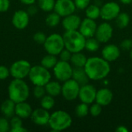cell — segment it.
Here are the masks:
<instances>
[{
    "mask_svg": "<svg viewBox=\"0 0 132 132\" xmlns=\"http://www.w3.org/2000/svg\"><path fill=\"white\" fill-rule=\"evenodd\" d=\"M120 48L123 50L130 51L132 49V39H125L120 44Z\"/></svg>",
    "mask_w": 132,
    "mask_h": 132,
    "instance_id": "f35d334b",
    "label": "cell"
},
{
    "mask_svg": "<svg viewBox=\"0 0 132 132\" xmlns=\"http://www.w3.org/2000/svg\"><path fill=\"white\" fill-rule=\"evenodd\" d=\"M76 9L73 0H56L53 10L61 17H65L74 13Z\"/></svg>",
    "mask_w": 132,
    "mask_h": 132,
    "instance_id": "7c38bea8",
    "label": "cell"
},
{
    "mask_svg": "<svg viewBox=\"0 0 132 132\" xmlns=\"http://www.w3.org/2000/svg\"><path fill=\"white\" fill-rule=\"evenodd\" d=\"M97 91V90H96L94 86L87 84L85 85L80 86L78 97L81 102L87 104H91L96 100Z\"/></svg>",
    "mask_w": 132,
    "mask_h": 132,
    "instance_id": "4fadbf2b",
    "label": "cell"
},
{
    "mask_svg": "<svg viewBox=\"0 0 132 132\" xmlns=\"http://www.w3.org/2000/svg\"><path fill=\"white\" fill-rule=\"evenodd\" d=\"M10 129L9 121L5 118H0V132L10 131Z\"/></svg>",
    "mask_w": 132,
    "mask_h": 132,
    "instance_id": "d590c367",
    "label": "cell"
},
{
    "mask_svg": "<svg viewBox=\"0 0 132 132\" xmlns=\"http://www.w3.org/2000/svg\"><path fill=\"white\" fill-rule=\"evenodd\" d=\"M29 15L26 11H15L12 18V23L17 29H24L27 27L29 22Z\"/></svg>",
    "mask_w": 132,
    "mask_h": 132,
    "instance_id": "5bb4252c",
    "label": "cell"
},
{
    "mask_svg": "<svg viewBox=\"0 0 132 132\" xmlns=\"http://www.w3.org/2000/svg\"><path fill=\"white\" fill-rule=\"evenodd\" d=\"M87 59L88 58H87L84 53L81 52H77L72 53L70 61L74 67H84Z\"/></svg>",
    "mask_w": 132,
    "mask_h": 132,
    "instance_id": "cb8c5ba5",
    "label": "cell"
},
{
    "mask_svg": "<svg viewBox=\"0 0 132 132\" xmlns=\"http://www.w3.org/2000/svg\"><path fill=\"white\" fill-rule=\"evenodd\" d=\"M80 89V85L73 78H70L63 82L61 94L64 99L71 101L78 97Z\"/></svg>",
    "mask_w": 132,
    "mask_h": 132,
    "instance_id": "9c48e42d",
    "label": "cell"
},
{
    "mask_svg": "<svg viewBox=\"0 0 132 132\" xmlns=\"http://www.w3.org/2000/svg\"><path fill=\"white\" fill-rule=\"evenodd\" d=\"M72 78L76 80L80 86L88 84L90 80V78L84 67H74L73 69Z\"/></svg>",
    "mask_w": 132,
    "mask_h": 132,
    "instance_id": "44dd1931",
    "label": "cell"
},
{
    "mask_svg": "<svg viewBox=\"0 0 132 132\" xmlns=\"http://www.w3.org/2000/svg\"><path fill=\"white\" fill-rule=\"evenodd\" d=\"M32 94L34 97L41 99L46 94L45 86H35L32 90Z\"/></svg>",
    "mask_w": 132,
    "mask_h": 132,
    "instance_id": "d6a6232c",
    "label": "cell"
},
{
    "mask_svg": "<svg viewBox=\"0 0 132 132\" xmlns=\"http://www.w3.org/2000/svg\"><path fill=\"white\" fill-rule=\"evenodd\" d=\"M97 27V25L95 22V20L86 18L83 21H81L80 26L79 27V31L87 39L94 36Z\"/></svg>",
    "mask_w": 132,
    "mask_h": 132,
    "instance_id": "9a60e30c",
    "label": "cell"
},
{
    "mask_svg": "<svg viewBox=\"0 0 132 132\" xmlns=\"http://www.w3.org/2000/svg\"><path fill=\"white\" fill-rule=\"evenodd\" d=\"M71 116L64 111H56L50 114L49 126L53 131H61L69 128L72 125Z\"/></svg>",
    "mask_w": 132,
    "mask_h": 132,
    "instance_id": "277c9868",
    "label": "cell"
},
{
    "mask_svg": "<svg viewBox=\"0 0 132 132\" xmlns=\"http://www.w3.org/2000/svg\"><path fill=\"white\" fill-rule=\"evenodd\" d=\"M38 7L44 12H51L55 7V0H38Z\"/></svg>",
    "mask_w": 132,
    "mask_h": 132,
    "instance_id": "4dcf8cb0",
    "label": "cell"
},
{
    "mask_svg": "<svg viewBox=\"0 0 132 132\" xmlns=\"http://www.w3.org/2000/svg\"><path fill=\"white\" fill-rule=\"evenodd\" d=\"M102 57L108 62H113L117 60L120 55L121 50L120 47L114 44H108L106 45L102 49Z\"/></svg>",
    "mask_w": 132,
    "mask_h": 132,
    "instance_id": "e0dca14e",
    "label": "cell"
},
{
    "mask_svg": "<svg viewBox=\"0 0 132 132\" xmlns=\"http://www.w3.org/2000/svg\"><path fill=\"white\" fill-rule=\"evenodd\" d=\"M28 77L34 86H45L51 80V74L49 70L41 64L32 67Z\"/></svg>",
    "mask_w": 132,
    "mask_h": 132,
    "instance_id": "5b68a950",
    "label": "cell"
},
{
    "mask_svg": "<svg viewBox=\"0 0 132 132\" xmlns=\"http://www.w3.org/2000/svg\"><path fill=\"white\" fill-rule=\"evenodd\" d=\"M73 67L67 61L59 60L53 67V73L55 77L61 82H64L72 78Z\"/></svg>",
    "mask_w": 132,
    "mask_h": 132,
    "instance_id": "ba28073f",
    "label": "cell"
},
{
    "mask_svg": "<svg viewBox=\"0 0 132 132\" xmlns=\"http://www.w3.org/2000/svg\"><path fill=\"white\" fill-rule=\"evenodd\" d=\"M60 18L61 16L57 14L56 12H51L50 13L45 19L46 24L50 26V27H55L57 25H59V23L60 22Z\"/></svg>",
    "mask_w": 132,
    "mask_h": 132,
    "instance_id": "f546056e",
    "label": "cell"
},
{
    "mask_svg": "<svg viewBox=\"0 0 132 132\" xmlns=\"http://www.w3.org/2000/svg\"><path fill=\"white\" fill-rule=\"evenodd\" d=\"M22 4L26 5H33L35 4L36 0H19Z\"/></svg>",
    "mask_w": 132,
    "mask_h": 132,
    "instance_id": "f6af8a7d",
    "label": "cell"
},
{
    "mask_svg": "<svg viewBox=\"0 0 132 132\" xmlns=\"http://www.w3.org/2000/svg\"><path fill=\"white\" fill-rule=\"evenodd\" d=\"M31 64L29 61L25 60H19L14 62L9 70L10 75L14 79H24L29 76L31 70Z\"/></svg>",
    "mask_w": 132,
    "mask_h": 132,
    "instance_id": "52a82bcc",
    "label": "cell"
},
{
    "mask_svg": "<svg viewBox=\"0 0 132 132\" xmlns=\"http://www.w3.org/2000/svg\"><path fill=\"white\" fill-rule=\"evenodd\" d=\"M81 19L74 13L63 17L62 20V25L66 31L78 30L81 23Z\"/></svg>",
    "mask_w": 132,
    "mask_h": 132,
    "instance_id": "ac0fdd59",
    "label": "cell"
},
{
    "mask_svg": "<svg viewBox=\"0 0 132 132\" xmlns=\"http://www.w3.org/2000/svg\"><path fill=\"white\" fill-rule=\"evenodd\" d=\"M32 113V107L26 101H22L15 104V114L22 119L28 118L31 116Z\"/></svg>",
    "mask_w": 132,
    "mask_h": 132,
    "instance_id": "ffe728a7",
    "label": "cell"
},
{
    "mask_svg": "<svg viewBox=\"0 0 132 132\" xmlns=\"http://www.w3.org/2000/svg\"><path fill=\"white\" fill-rule=\"evenodd\" d=\"M85 13L87 18L95 20L99 17H101V7L95 4L93 5L90 4L85 9Z\"/></svg>",
    "mask_w": 132,
    "mask_h": 132,
    "instance_id": "d4e9b609",
    "label": "cell"
},
{
    "mask_svg": "<svg viewBox=\"0 0 132 132\" xmlns=\"http://www.w3.org/2000/svg\"><path fill=\"white\" fill-rule=\"evenodd\" d=\"M65 48L72 53L82 52L85 49L86 38L80 32L79 30L66 31L63 35Z\"/></svg>",
    "mask_w": 132,
    "mask_h": 132,
    "instance_id": "3957f363",
    "label": "cell"
},
{
    "mask_svg": "<svg viewBox=\"0 0 132 132\" xmlns=\"http://www.w3.org/2000/svg\"><path fill=\"white\" fill-rule=\"evenodd\" d=\"M8 94L15 104L26 101L29 96V87L23 79H14L8 87Z\"/></svg>",
    "mask_w": 132,
    "mask_h": 132,
    "instance_id": "7a4b0ae2",
    "label": "cell"
},
{
    "mask_svg": "<svg viewBox=\"0 0 132 132\" xmlns=\"http://www.w3.org/2000/svg\"><path fill=\"white\" fill-rule=\"evenodd\" d=\"M129 56H130V58L132 60V49L130 50V53H129Z\"/></svg>",
    "mask_w": 132,
    "mask_h": 132,
    "instance_id": "c3c4849f",
    "label": "cell"
},
{
    "mask_svg": "<svg viewBox=\"0 0 132 132\" xmlns=\"http://www.w3.org/2000/svg\"><path fill=\"white\" fill-rule=\"evenodd\" d=\"M114 98L112 91L108 88H101L97 91L95 101L103 106H107L111 103Z\"/></svg>",
    "mask_w": 132,
    "mask_h": 132,
    "instance_id": "d6986e66",
    "label": "cell"
},
{
    "mask_svg": "<svg viewBox=\"0 0 132 132\" xmlns=\"http://www.w3.org/2000/svg\"><path fill=\"white\" fill-rule=\"evenodd\" d=\"M89 112L93 117H97L102 112V106L96 102L95 104H93L91 105V107L90 108Z\"/></svg>",
    "mask_w": 132,
    "mask_h": 132,
    "instance_id": "836d02e7",
    "label": "cell"
},
{
    "mask_svg": "<svg viewBox=\"0 0 132 132\" xmlns=\"http://www.w3.org/2000/svg\"><path fill=\"white\" fill-rule=\"evenodd\" d=\"M10 75V70L8 67L1 65L0 66V80L7 79Z\"/></svg>",
    "mask_w": 132,
    "mask_h": 132,
    "instance_id": "60d3db41",
    "label": "cell"
},
{
    "mask_svg": "<svg viewBox=\"0 0 132 132\" xmlns=\"http://www.w3.org/2000/svg\"><path fill=\"white\" fill-rule=\"evenodd\" d=\"M89 104H85V103H83L81 102L80 104H78L76 108H75V114L77 117L79 118H84L86 117L88 113H89V107H88Z\"/></svg>",
    "mask_w": 132,
    "mask_h": 132,
    "instance_id": "1f68e13d",
    "label": "cell"
},
{
    "mask_svg": "<svg viewBox=\"0 0 132 132\" xmlns=\"http://www.w3.org/2000/svg\"><path fill=\"white\" fill-rule=\"evenodd\" d=\"M119 2L124 5H130L132 3V0H119Z\"/></svg>",
    "mask_w": 132,
    "mask_h": 132,
    "instance_id": "7dc6e473",
    "label": "cell"
},
{
    "mask_svg": "<svg viewBox=\"0 0 132 132\" xmlns=\"http://www.w3.org/2000/svg\"><path fill=\"white\" fill-rule=\"evenodd\" d=\"M77 9H85L90 3V0H73Z\"/></svg>",
    "mask_w": 132,
    "mask_h": 132,
    "instance_id": "ab89813d",
    "label": "cell"
},
{
    "mask_svg": "<svg viewBox=\"0 0 132 132\" xmlns=\"http://www.w3.org/2000/svg\"><path fill=\"white\" fill-rule=\"evenodd\" d=\"M113 31V27L110 23L108 22H102L97 26L94 37L101 43H106L112 38Z\"/></svg>",
    "mask_w": 132,
    "mask_h": 132,
    "instance_id": "8fae6325",
    "label": "cell"
},
{
    "mask_svg": "<svg viewBox=\"0 0 132 132\" xmlns=\"http://www.w3.org/2000/svg\"><path fill=\"white\" fill-rule=\"evenodd\" d=\"M46 92L47 94L53 97H57L61 94L62 85L58 81H49L45 85Z\"/></svg>",
    "mask_w": 132,
    "mask_h": 132,
    "instance_id": "603a6c76",
    "label": "cell"
},
{
    "mask_svg": "<svg viewBox=\"0 0 132 132\" xmlns=\"http://www.w3.org/2000/svg\"><path fill=\"white\" fill-rule=\"evenodd\" d=\"M101 43L94 37H90L86 39L85 42V49L90 52H96L100 48Z\"/></svg>",
    "mask_w": 132,
    "mask_h": 132,
    "instance_id": "83f0119b",
    "label": "cell"
},
{
    "mask_svg": "<svg viewBox=\"0 0 132 132\" xmlns=\"http://www.w3.org/2000/svg\"><path fill=\"white\" fill-rule=\"evenodd\" d=\"M84 69L90 80H101L106 78L111 72L109 62L98 56L88 58Z\"/></svg>",
    "mask_w": 132,
    "mask_h": 132,
    "instance_id": "6da1fadb",
    "label": "cell"
},
{
    "mask_svg": "<svg viewBox=\"0 0 132 132\" xmlns=\"http://www.w3.org/2000/svg\"><path fill=\"white\" fill-rule=\"evenodd\" d=\"M1 112L5 118H12L15 115V103L11 99L5 100L1 104Z\"/></svg>",
    "mask_w": 132,
    "mask_h": 132,
    "instance_id": "7402d4cb",
    "label": "cell"
},
{
    "mask_svg": "<svg viewBox=\"0 0 132 132\" xmlns=\"http://www.w3.org/2000/svg\"><path fill=\"white\" fill-rule=\"evenodd\" d=\"M44 49L47 53L57 56L65 48L63 36L58 33H53L46 37L43 43Z\"/></svg>",
    "mask_w": 132,
    "mask_h": 132,
    "instance_id": "8992f818",
    "label": "cell"
},
{
    "mask_svg": "<svg viewBox=\"0 0 132 132\" xmlns=\"http://www.w3.org/2000/svg\"><path fill=\"white\" fill-rule=\"evenodd\" d=\"M10 6L9 0H0V12H7Z\"/></svg>",
    "mask_w": 132,
    "mask_h": 132,
    "instance_id": "b9f144b4",
    "label": "cell"
},
{
    "mask_svg": "<svg viewBox=\"0 0 132 132\" xmlns=\"http://www.w3.org/2000/svg\"><path fill=\"white\" fill-rule=\"evenodd\" d=\"M55 105V100H54V97L49 95V94H46L44 95L41 99H40V106L41 108L50 111V109H52Z\"/></svg>",
    "mask_w": 132,
    "mask_h": 132,
    "instance_id": "f1b7e54d",
    "label": "cell"
},
{
    "mask_svg": "<svg viewBox=\"0 0 132 132\" xmlns=\"http://www.w3.org/2000/svg\"><path fill=\"white\" fill-rule=\"evenodd\" d=\"M116 131L117 132H128V129L123 126V125H121V126H118V128L116 129Z\"/></svg>",
    "mask_w": 132,
    "mask_h": 132,
    "instance_id": "bcb514c9",
    "label": "cell"
},
{
    "mask_svg": "<svg viewBox=\"0 0 132 132\" xmlns=\"http://www.w3.org/2000/svg\"><path fill=\"white\" fill-rule=\"evenodd\" d=\"M57 62L58 60L56 58V56L48 53L47 55L43 56V58L41 60V65L45 68L50 70V69H53V67L57 63Z\"/></svg>",
    "mask_w": 132,
    "mask_h": 132,
    "instance_id": "4316f807",
    "label": "cell"
},
{
    "mask_svg": "<svg viewBox=\"0 0 132 132\" xmlns=\"http://www.w3.org/2000/svg\"><path fill=\"white\" fill-rule=\"evenodd\" d=\"M10 127H11V129L12 128H18V127H21V126H23L22 125V118L18 117V116H13L12 117L10 121ZM10 129V130H11Z\"/></svg>",
    "mask_w": 132,
    "mask_h": 132,
    "instance_id": "8d00e7d4",
    "label": "cell"
},
{
    "mask_svg": "<svg viewBox=\"0 0 132 132\" xmlns=\"http://www.w3.org/2000/svg\"><path fill=\"white\" fill-rule=\"evenodd\" d=\"M120 12V5L118 3L114 2H107L101 7V17L105 21H111L115 19V18Z\"/></svg>",
    "mask_w": 132,
    "mask_h": 132,
    "instance_id": "30bf717a",
    "label": "cell"
},
{
    "mask_svg": "<svg viewBox=\"0 0 132 132\" xmlns=\"http://www.w3.org/2000/svg\"><path fill=\"white\" fill-rule=\"evenodd\" d=\"M29 9H28V11H27V12H28V14L29 15H35L36 12H37V8L34 5V4L33 5H29Z\"/></svg>",
    "mask_w": 132,
    "mask_h": 132,
    "instance_id": "7bdbcfd3",
    "label": "cell"
},
{
    "mask_svg": "<svg viewBox=\"0 0 132 132\" xmlns=\"http://www.w3.org/2000/svg\"><path fill=\"white\" fill-rule=\"evenodd\" d=\"M10 131L12 132H27L28 130L24 128L23 126H21V127H18V128H12L10 130Z\"/></svg>",
    "mask_w": 132,
    "mask_h": 132,
    "instance_id": "ee69618b",
    "label": "cell"
},
{
    "mask_svg": "<svg viewBox=\"0 0 132 132\" xmlns=\"http://www.w3.org/2000/svg\"><path fill=\"white\" fill-rule=\"evenodd\" d=\"M130 20V15L127 12H120L115 18V23L119 29H125L129 25Z\"/></svg>",
    "mask_w": 132,
    "mask_h": 132,
    "instance_id": "484cf974",
    "label": "cell"
},
{
    "mask_svg": "<svg viewBox=\"0 0 132 132\" xmlns=\"http://www.w3.org/2000/svg\"><path fill=\"white\" fill-rule=\"evenodd\" d=\"M32 121L39 126H43L46 125H48L49 120L50 118V114L48 111V110H46L43 108H37L34 111H32V113L30 116Z\"/></svg>",
    "mask_w": 132,
    "mask_h": 132,
    "instance_id": "2e32d148",
    "label": "cell"
},
{
    "mask_svg": "<svg viewBox=\"0 0 132 132\" xmlns=\"http://www.w3.org/2000/svg\"><path fill=\"white\" fill-rule=\"evenodd\" d=\"M46 36L45 35V33L43 32H36L34 35H33V40L37 43L38 44H43L46 41Z\"/></svg>",
    "mask_w": 132,
    "mask_h": 132,
    "instance_id": "e575fe53",
    "label": "cell"
},
{
    "mask_svg": "<svg viewBox=\"0 0 132 132\" xmlns=\"http://www.w3.org/2000/svg\"><path fill=\"white\" fill-rule=\"evenodd\" d=\"M59 56H60V60L69 62V61L70 60V58H71V56H72V53H71L70 50H68L67 49L64 48V49L60 52V53L59 54Z\"/></svg>",
    "mask_w": 132,
    "mask_h": 132,
    "instance_id": "74e56055",
    "label": "cell"
}]
</instances>
